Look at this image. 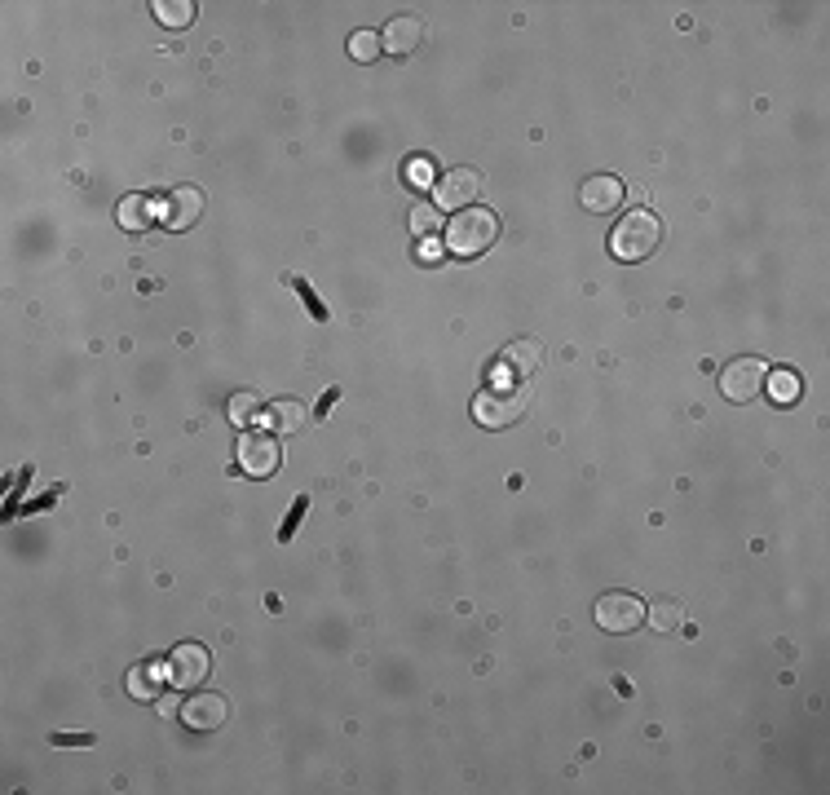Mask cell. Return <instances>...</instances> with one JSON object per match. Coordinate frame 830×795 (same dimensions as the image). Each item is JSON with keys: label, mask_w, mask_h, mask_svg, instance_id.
<instances>
[{"label": "cell", "mask_w": 830, "mask_h": 795, "mask_svg": "<svg viewBox=\"0 0 830 795\" xmlns=\"http://www.w3.org/2000/svg\"><path fill=\"white\" fill-rule=\"evenodd\" d=\"M495 239H499V217L491 208H464V212H455L451 226H446V252L460 261L482 257Z\"/></svg>", "instance_id": "6da1fadb"}, {"label": "cell", "mask_w": 830, "mask_h": 795, "mask_svg": "<svg viewBox=\"0 0 830 795\" xmlns=\"http://www.w3.org/2000/svg\"><path fill=\"white\" fill-rule=\"evenodd\" d=\"M658 243H663V221H658L649 208H632L619 226L610 230L614 261H645V257L658 252Z\"/></svg>", "instance_id": "7a4b0ae2"}, {"label": "cell", "mask_w": 830, "mask_h": 795, "mask_svg": "<svg viewBox=\"0 0 830 795\" xmlns=\"http://www.w3.org/2000/svg\"><path fill=\"white\" fill-rule=\"evenodd\" d=\"M530 411V394L521 385H491L473 398V420L482 429H513Z\"/></svg>", "instance_id": "3957f363"}, {"label": "cell", "mask_w": 830, "mask_h": 795, "mask_svg": "<svg viewBox=\"0 0 830 795\" xmlns=\"http://www.w3.org/2000/svg\"><path fill=\"white\" fill-rule=\"evenodd\" d=\"M482 186H486V177L477 173V168L460 164V168H451V173H442L438 182H433V204H438L442 212H464V208L477 204Z\"/></svg>", "instance_id": "277c9868"}, {"label": "cell", "mask_w": 830, "mask_h": 795, "mask_svg": "<svg viewBox=\"0 0 830 795\" xmlns=\"http://www.w3.org/2000/svg\"><path fill=\"white\" fill-rule=\"evenodd\" d=\"M592 614H597V628L601 632L627 636V632H636L645 623V601L632 597V592H605Z\"/></svg>", "instance_id": "5b68a950"}, {"label": "cell", "mask_w": 830, "mask_h": 795, "mask_svg": "<svg viewBox=\"0 0 830 795\" xmlns=\"http://www.w3.org/2000/svg\"><path fill=\"white\" fill-rule=\"evenodd\" d=\"M279 433H265V429H248L239 433V473L248 477H270L279 473Z\"/></svg>", "instance_id": "8992f818"}, {"label": "cell", "mask_w": 830, "mask_h": 795, "mask_svg": "<svg viewBox=\"0 0 830 795\" xmlns=\"http://www.w3.org/2000/svg\"><path fill=\"white\" fill-rule=\"evenodd\" d=\"M164 667H168V685H173V689H195V685L208 681L212 659H208L204 645L186 641V645H173V654H168Z\"/></svg>", "instance_id": "52a82bcc"}, {"label": "cell", "mask_w": 830, "mask_h": 795, "mask_svg": "<svg viewBox=\"0 0 830 795\" xmlns=\"http://www.w3.org/2000/svg\"><path fill=\"white\" fill-rule=\"evenodd\" d=\"M764 376H769V367H764L760 358H733V363L720 371V389H725L729 402H755L764 394Z\"/></svg>", "instance_id": "ba28073f"}, {"label": "cell", "mask_w": 830, "mask_h": 795, "mask_svg": "<svg viewBox=\"0 0 830 795\" xmlns=\"http://www.w3.org/2000/svg\"><path fill=\"white\" fill-rule=\"evenodd\" d=\"M226 716H230V703H226L221 694H212V689L195 694V698H190V703L182 707L186 729H195V734H212V729H221V725H226Z\"/></svg>", "instance_id": "9c48e42d"}, {"label": "cell", "mask_w": 830, "mask_h": 795, "mask_svg": "<svg viewBox=\"0 0 830 795\" xmlns=\"http://www.w3.org/2000/svg\"><path fill=\"white\" fill-rule=\"evenodd\" d=\"M204 217V190L199 186H173L164 199V226L168 230H190Z\"/></svg>", "instance_id": "30bf717a"}, {"label": "cell", "mask_w": 830, "mask_h": 795, "mask_svg": "<svg viewBox=\"0 0 830 795\" xmlns=\"http://www.w3.org/2000/svg\"><path fill=\"white\" fill-rule=\"evenodd\" d=\"M495 363L504 367V376L526 380V376H535V371H539V363H544V345H539L535 336H517V341H508L504 349H499Z\"/></svg>", "instance_id": "8fae6325"}, {"label": "cell", "mask_w": 830, "mask_h": 795, "mask_svg": "<svg viewBox=\"0 0 830 795\" xmlns=\"http://www.w3.org/2000/svg\"><path fill=\"white\" fill-rule=\"evenodd\" d=\"M623 195H627V186L619 182V177H610V173H592L588 182L579 186V199H583V208H588V212H614L623 204Z\"/></svg>", "instance_id": "7c38bea8"}, {"label": "cell", "mask_w": 830, "mask_h": 795, "mask_svg": "<svg viewBox=\"0 0 830 795\" xmlns=\"http://www.w3.org/2000/svg\"><path fill=\"white\" fill-rule=\"evenodd\" d=\"M380 45H385V53H393V58H411V53L424 45V23L420 18H393V23L380 31Z\"/></svg>", "instance_id": "4fadbf2b"}, {"label": "cell", "mask_w": 830, "mask_h": 795, "mask_svg": "<svg viewBox=\"0 0 830 795\" xmlns=\"http://www.w3.org/2000/svg\"><path fill=\"white\" fill-rule=\"evenodd\" d=\"M164 685H168V667H159V663H137L129 672V694L137 703H155Z\"/></svg>", "instance_id": "5bb4252c"}, {"label": "cell", "mask_w": 830, "mask_h": 795, "mask_svg": "<svg viewBox=\"0 0 830 795\" xmlns=\"http://www.w3.org/2000/svg\"><path fill=\"white\" fill-rule=\"evenodd\" d=\"M270 424H274V433L292 438V433H301L305 424H310V407H305L301 398H274V407H270Z\"/></svg>", "instance_id": "9a60e30c"}, {"label": "cell", "mask_w": 830, "mask_h": 795, "mask_svg": "<svg viewBox=\"0 0 830 795\" xmlns=\"http://www.w3.org/2000/svg\"><path fill=\"white\" fill-rule=\"evenodd\" d=\"M764 389H769V398L778 402V407H791V402L804 394V380L795 376V371H769V376H764Z\"/></svg>", "instance_id": "2e32d148"}, {"label": "cell", "mask_w": 830, "mask_h": 795, "mask_svg": "<svg viewBox=\"0 0 830 795\" xmlns=\"http://www.w3.org/2000/svg\"><path fill=\"white\" fill-rule=\"evenodd\" d=\"M155 18L164 27H173V31H182V27H190L195 23V5H190V0H155Z\"/></svg>", "instance_id": "e0dca14e"}, {"label": "cell", "mask_w": 830, "mask_h": 795, "mask_svg": "<svg viewBox=\"0 0 830 795\" xmlns=\"http://www.w3.org/2000/svg\"><path fill=\"white\" fill-rule=\"evenodd\" d=\"M407 221H411V235L415 239H433L442 230V208L438 204H415Z\"/></svg>", "instance_id": "ac0fdd59"}, {"label": "cell", "mask_w": 830, "mask_h": 795, "mask_svg": "<svg viewBox=\"0 0 830 795\" xmlns=\"http://www.w3.org/2000/svg\"><path fill=\"white\" fill-rule=\"evenodd\" d=\"M120 226L124 230H146L151 226V199L146 195H129L120 204Z\"/></svg>", "instance_id": "d6986e66"}, {"label": "cell", "mask_w": 830, "mask_h": 795, "mask_svg": "<svg viewBox=\"0 0 830 795\" xmlns=\"http://www.w3.org/2000/svg\"><path fill=\"white\" fill-rule=\"evenodd\" d=\"M645 619L654 623L658 632H676L680 623H685V614H680V606L672 597H663V601H654V606H645Z\"/></svg>", "instance_id": "ffe728a7"}, {"label": "cell", "mask_w": 830, "mask_h": 795, "mask_svg": "<svg viewBox=\"0 0 830 795\" xmlns=\"http://www.w3.org/2000/svg\"><path fill=\"white\" fill-rule=\"evenodd\" d=\"M380 36L376 31H354V36H349V58L354 62H376L380 58Z\"/></svg>", "instance_id": "44dd1931"}, {"label": "cell", "mask_w": 830, "mask_h": 795, "mask_svg": "<svg viewBox=\"0 0 830 795\" xmlns=\"http://www.w3.org/2000/svg\"><path fill=\"white\" fill-rule=\"evenodd\" d=\"M287 283L296 288V296H301V305H305V310L314 314V323H327V318H332V310H327V305L318 301V292L310 288V279H296V274H287Z\"/></svg>", "instance_id": "7402d4cb"}, {"label": "cell", "mask_w": 830, "mask_h": 795, "mask_svg": "<svg viewBox=\"0 0 830 795\" xmlns=\"http://www.w3.org/2000/svg\"><path fill=\"white\" fill-rule=\"evenodd\" d=\"M261 416V398L252 394V389H239V394L230 398V420L234 424H252Z\"/></svg>", "instance_id": "603a6c76"}, {"label": "cell", "mask_w": 830, "mask_h": 795, "mask_svg": "<svg viewBox=\"0 0 830 795\" xmlns=\"http://www.w3.org/2000/svg\"><path fill=\"white\" fill-rule=\"evenodd\" d=\"M305 513H310V495H296V500H292V513H287V517H283V526H279V539H283V544L296 535V526H301V517H305Z\"/></svg>", "instance_id": "cb8c5ba5"}, {"label": "cell", "mask_w": 830, "mask_h": 795, "mask_svg": "<svg viewBox=\"0 0 830 795\" xmlns=\"http://www.w3.org/2000/svg\"><path fill=\"white\" fill-rule=\"evenodd\" d=\"M402 177L411 182V190H424L433 182V173H429V159H407V168H402Z\"/></svg>", "instance_id": "d4e9b609"}, {"label": "cell", "mask_w": 830, "mask_h": 795, "mask_svg": "<svg viewBox=\"0 0 830 795\" xmlns=\"http://www.w3.org/2000/svg\"><path fill=\"white\" fill-rule=\"evenodd\" d=\"M53 747H93V734H49Z\"/></svg>", "instance_id": "484cf974"}, {"label": "cell", "mask_w": 830, "mask_h": 795, "mask_svg": "<svg viewBox=\"0 0 830 795\" xmlns=\"http://www.w3.org/2000/svg\"><path fill=\"white\" fill-rule=\"evenodd\" d=\"M420 261L424 265H438L442 261V243L438 239H420Z\"/></svg>", "instance_id": "4316f807"}, {"label": "cell", "mask_w": 830, "mask_h": 795, "mask_svg": "<svg viewBox=\"0 0 830 795\" xmlns=\"http://www.w3.org/2000/svg\"><path fill=\"white\" fill-rule=\"evenodd\" d=\"M336 402H340V389L332 385V389H327V394H323V398H318V407H314V416H318V420H323V416H327V411H332V407H336Z\"/></svg>", "instance_id": "83f0119b"}]
</instances>
